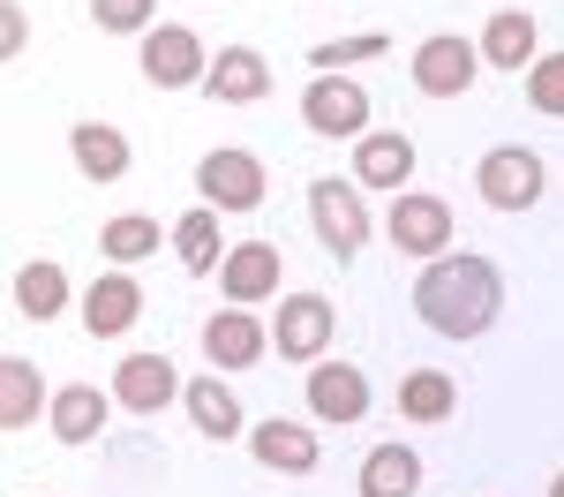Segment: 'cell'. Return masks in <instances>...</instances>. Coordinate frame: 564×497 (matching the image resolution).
Masks as SVG:
<instances>
[{
	"label": "cell",
	"mask_w": 564,
	"mask_h": 497,
	"mask_svg": "<svg viewBox=\"0 0 564 497\" xmlns=\"http://www.w3.org/2000/svg\"><path fill=\"white\" fill-rule=\"evenodd\" d=\"M414 310L436 339H481L497 310H505V271L475 257V249H444L436 264H422L414 279Z\"/></svg>",
	"instance_id": "obj_1"
},
{
	"label": "cell",
	"mask_w": 564,
	"mask_h": 497,
	"mask_svg": "<svg viewBox=\"0 0 564 497\" xmlns=\"http://www.w3.org/2000/svg\"><path fill=\"white\" fill-rule=\"evenodd\" d=\"M308 219H316V241H324L339 264H354V257L369 249V234H377L369 204H361V188H347L339 174H316V181H308Z\"/></svg>",
	"instance_id": "obj_2"
},
{
	"label": "cell",
	"mask_w": 564,
	"mask_h": 497,
	"mask_svg": "<svg viewBox=\"0 0 564 497\" xmlns=\"http://www.w3.org/2000/svg\"><path fill=\"white\" fill-rule=\"evenodd\" d=\"M481 68H489V61H481V45L459 39V31H430V39L414 45V61H406V76H414L422 98H467Z\"/></svg>",
	"instance_id": "obj_3"
},
{
	"label": "cell",
	"mask_w": 564,
	"mask_h": 497,
	"mask_svg": "<svg viewBox=\"0 0 564 497\" xmlns=\"http://www.w3.org/2000/svg\"><path fill=\"white\" fill-rule=\"evenodd\" d=\"M384 234L399 257H422V264H436L444 249H452V204L444 196H430V188H399L384 212Z\"/></svg>",
	"instance_id": "obj_4"
},
{
	"label": "cell",
	"mask_w": 564,
	"mask_h": 497,
	"mask_svg": "<svg viewBox=\"0 0 564 497\" xmlns=\"http://www.w3.org/2000/svg\"><path fill=\"white\" fill-rule=\"evenodd\" d=\"M542 181H550V166L527 143H497V151H481V166H475V188H481L489 212H534L542 204Z\"/></svg>",
	"instance_id": "obj_5"
},
{
	"label": "cell",
	"mask_w": 564,
	"mask_h": 497,
	"mask_svg": "<svg viewBox=\"0 0 564 497\" xmlns=\"http://www.w3.org/2000/svg\"><path fill=\"white\" fill-rule=\"evenodd\" d=\"M135 68H143V84H159V90H204L212 53H204V39H196L188 23H159V31H143Z\"/></svg>",
	"instance_id": "obj_6"
},
{
	"label": "cell",
	"mask_w": 564,
	"mask_h": 497,
	"mask_svg": "<svg viewBox=\"0 0 564 497\" xmlns=\"http://www.w3.org/2000/svg\"><path fill=\"white\" fill-rule=\"evenodd\" d=\"M196 204L212 212H257L263 204V159L241 151V143H218L196 159Z\"/></svg>",
	"instance_id": "obj_7"
},
{
	"label": "cell",
	"mask_w": 564,
	"mask_h": 497,
	"mask_svg": "<svg viewBox=\"0 0 564 497\" xmlns=\"http://www.w3.org/2000/svg\"><path fill=\"white\" fill-rule=\"evenodd\" d=\"M302 129L324 136V143L369 136V90L354 84V76H308L302 84Z\"/></svg>",
	"instance_id": "obj_8"
},
{
	"label": "cell",
	"mask_w": 564,
	"mask_h": 497,
	"mask_svg": "<svg viewBox=\"0 0 564 497\" xmlns=\"http://www.w3.org/2000/svg\"><path fill=\"white\" fill-rule=\"evenodd\" d=\"M332 332H339V310H332L324 294H286L279 316H271V347L286 361H324Z\"/></svg>",
	"instance_id": "obj_9"
},
{
	"label": "cell",
	"mask_w": 564,
	"mask_h": 497,
	"mask_svg": "<svg viewBox=\"0 0 564 497\" xmlns=\"http://www.w3.org/2000/svg\"><path fill=\"white\" fill-rule=\"evenodd\" d=\"M218 287H226V302H234V310L271 302V294L286 287V257H279V241H234V249H226V264H218Z\"/></svg>",
	"instance_id": "obj_10"
},
{
	"label": "cell",
	"mask_w": 564,
	"mask_h": 497,
	"mask_svg": "<svg viewBox=\"0 0 564 497\" xmlns=\"http://www.w3.org/2000/svg\"><path fill=\"white\" fill-rule=\"evenodd\" d=\"M414 166H422V151H414V136L406 129H369L354 136V188H406L414 181Z\"/></svg>",
	"instance_id": "obj_11"
},
{
	"label": "cell",
	"mask_w": 564,
	"mask_h": 497,
	"mask_svg": "<svg viewBox=\"0 0 564 497\" xmlns=\"http://www.w3.org/2000/svg\"><path fill=\"white\" fill-rule=\"evenodd\" d=\"M135 316H143V287H135V271L106 264L84 287V332H90V339H121V332H135Z\"/></svg>",
	"instance_id": "obj_12"
},
{
	"label": "cell",
	"mask_w": 564,
	"mask_h": 497,
	"mask_svg": "<svg viewBox=\"0 0 564 497\" xmlns=\"http://www.w3.org/2000/svg\"><path fill=\"white\" fill-rule=\"evenodd\" d=\"M181 392H188V385L174 377L166 355H129L113 369V407H121V414H166Z\"/></svg>",
	"instance_id": "obj_13"
},
{
	"label": "cell",
	"mask_w": 564,
	"mask_h": 497,
	"mask_svg": "<svg viewBox=\"0 0 564 497\" xmlns=\"http://www.w3.org/2000/svg\"><path fill=\"white\" fill-rule=\"evenodd\" d=\"M308 414H316V422H339V430H347V422H361V414H369V377H361V369H354V361H308Z\"/></svg>",
	"instance_id": "obj_14"
},
{
	"label": "cell",
	"mask_w": 564,
	"mask_h": 497,
	"mask_svg": "<svg viewBox=\"0 0 564 497\" xmlns=\"http://www.w3.org/2000/svg\"><path fill=\"white\" fill-rule=\"evenodd\" d=\"M204 98H218V106H263L271 98V61H263L257 45H218L212 76H204Z\"/></svg>",
	"instance_id": "obj_15"
},
{
	"label": "cell",
	"mask_w": 564,
	"mask_h": 497,
	"mask_svg": "<svg viewBox=\"0 0 564 497\" xmlns=\"http://www.w3.org/2000/svg\"><path fill=\"white\" fill-rule=\"evenodd\" d=\"M271 347V332L257 324V310H212L204 316V361L212 369H257V355Z\"/></svg>",
	"instance_id": "obj_16"
},
{
	"label": "cell",
	"mask_w": 564,
	"mask_h": 497,
	"mask_svg": "<svg viewBox=\"0 0 564 497\" xmlns=\"http://www.w3.org/2000/svg\"><path fill=\"white\" fill-rule=\"evenodd\" d=\"M249 452H257V467H271V475H316V460H324L316 430L286 422V414H271V422H249Z\"/></svg>",
	"instance_id": "obj_17"
},
{
	"label": "cell",
	"mask_w": 564,
	"mask_h": 497,
	"mask_svg": "<svg viewBox=\"0 0 564 497\" xmlns=\"http://www.w3.org/2000/svg\"><path fill=\"white\" fill-rule=\"evenodd\" d=\"M68 159H76V174L84 181H98V188H113V181L129 174V136L113 129V121H76L68 129Z\"/></svg>",
	"instance_id": "obj_18"
},
{
	"label": "cell",
	"mask_w": 564,
	"mask_h": 497,
	"mask_svg": "<svg viewBox=\"0 0 564 497\" xmlns=\"http://www.w3.org/2000/svg\"><path fill=\"white\" fill-rule=\"evenodd\" d=\"M481 61H489V68H534V61H542V31H534V15H527V8H497V15H489V23H481Z\"/></svg>",
	"instance_id": "obj_19"
},
{
	"label": "cell",
	"mask_w": 564,
	"mask_h": 497,
	"mask_svg": "<svg viewBox=\"0 0 564 497\" xmlns=\"http://www.w3.org/2000/svg\"><path fill=\"white\" fill-rule=\"evenodd\" d=\"M106 414H113V392H98V385H61L53 407H45V430H53L61 445H90V437L106 430Z\"/></svg>",
	"instance_id": "obj_20"
},
{
	"label": "cell",
	"mask_w": 564,
	"mask_h": 497,
	"mask_svg": "<svg viewBox=\"0 0 564 497\" xmlns=\"http://www.w3.org/2000/svg\"><path fill=\"white\" fill-rule=\"evenodd\" d=\"M174 257L188 279H218V264H226V226H218L212 204H188L174 219Z\"/></svg>",
	"instance_id": "obj_21"
},
{
	"label": "cell",
	"mask_w": 564,
	"mask_h": 497,
	"mask_svg": "<svg viewBox=\"0 0 564 497\" xmlns=\"http://www.w3.org/2000/svg\"><path fill=\"white\" fill-rule=\"evenodd\" d=\"M181 407H188V422L212 437V445H226V437H249V414H241V400H234V385L226 377H196L188 392H181Z\"/></svg>",
	"instance_id": "obj_22"
},
{
	"label": "cell",
	"mask_w": 564,
	"mask_h": 497,
	"mask_svg": "<svg viewBox=\"0 0 564 497\" xmlns=\"http://www.w3.org/2000/svg\"><path fill=\"white\" fill-rule=\"evenodd\" d=\"M15 316H31V324H53V316L76 302V287H68V271L53 264V257H39V264H15Z\"/></svg>",
	"instance_id": "obj_23"
},
{
	"label": "cell",
	"mask_w": 564,
	"mask_h": 497,
	"mask_svg": "<svg viewBox=\"0 0 564 497\" xmlns=\"http://www.w3.org/2000/svg\"><path fill=\"white\" fill-rule=\"evenodd\" d=\"M45 377H39V361L31 355H8L0 361V430H31L45 414Z\"/></svg>",
	"instance_id": "obj_24"
},
{
	"label": "cell",
	"mask_w": 564,
	"mask_h": 497,
	"mask_svg": "<svg viewBox=\"0 0 564 497\" xmlns=\"http://www.w3.org/2000/svg\"><path fill=\"white\" fill-rule=\"evenodd\" d=\"M354 490H361V497H414V490H422V452H414V445H377L369 460H361Z\"/></svg>",
	"instance_id": "obj_25"
},
{
	"label": "cell",
	"mask_w": 564,
	"mask_h": 497,
	"mask_svg": "<svg viewBox=\"0 0 564 497\" xmlns=\"http://www.w3.org/2000/svg\"><path fill=\"white\" fill-rule=\"evenodd\" d=\"M98 249H106V264H143V257H159V249H174V234L151 219V212H121V219H106V234H98Z\"/></svg>",
	"instance_id": "obj_26"
},
{
	"label": "cell",
	"mask_w": 564,
	"mask_h": 497,
	"mask_svg": "<svg viewBox=\"0 0 564 497\" xmlns=\"http://www.w3.org/2000/svg\"><path fill=\"white\" fill-rule=\"evenodd\" d=\"M452 407H459L452 369H406V377H399V414H406V422L436 430V422H452Z\"/></svg>",
	"instance_id": "obj_27"
},
{
	"label": "cell",
	"mask_w": 564,
	"mask_h": 497,
	"mask_svg": "<svg viewBox=\"0 0 564 497\" xmlns=\"http://www.w3.org/2000/svg\"><path fill=\"white\" fill-rule=\"evenodd\" d=\"M391 39L384 31H361V39H324V45H308V68L316 76H347L354 61H384Z\"/></svg>",
	"instance_id": "obj_28"
},
{
	"label": "cell",
	"mask_w": 564,
	"mask_h": 497,
	"mask_svg": "<svg viewBox=\"0 0 564 497\" xmlns=\"http://www.w3.org/2000/svg\"><path fill=\"white\" fill-rule=\"evenodd\" d=\"M151 8H159V0H90V23L113 31V39H143V31H159Z\"/></svg>",
	"instance_id": "obj_29"
},
{
	"label": "cell",
	"mask_w": 564,
	"mask_h": 497,
	"mask_svg": "<svg viewBox=\"0 0 564 497\" xmlns=\"http://www.w3.org/2000/svg\"><path fill=\"white\" fill-rule=\"evenodd\" d=\"M527 106L550 114V121H564V53H542V61L527 68Z\"/></svg>",
	"instance_id": "obj_30"
},
{
	"label": "cell",
	"mask_w": 564,
	"mask_h": 497,
	"mask_svg": "<svg viewBox=\"0 0 564 497\" xmlns=\"http://www.w3.org/2000/svg\"><path fill=\"white\" fill-rule=\"evenodd\" d=\"M31 39V15H23V0H0V61H15Z\"/></svg>",
	"instance_id": "obj_31"
},
{
	"label": "cell",
	"mask_w": 564,
	"mask_h": 497,
	"mask_svg": "<svg viewBox=\"0 0 564 497\" xmlns=\"http://www.w3.org/2000/svg\"><path fill=\"white\" fill-rule=\"evenodd\" d=\"M550 497H564V467H557V475H550Z\"/></svg>",
	"instance_id": "obj_32"
}]
</instances>
